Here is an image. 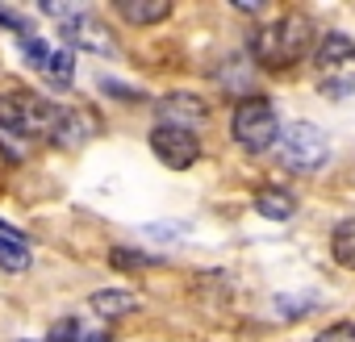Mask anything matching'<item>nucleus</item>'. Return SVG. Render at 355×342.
Masks as SVG:
<instances>
[{"mask_svg": "<svg viewBox=\"0 0 355 342\" xmlns=\"http://www.w3.org/2000/svg\"><path fill=\"white\" fill-rule=\"evenodd\" d=\"M276 154H280V163L288 167V171H318V167H326V159H330V142H326V134L313 125V121H293L288 129H280V138H276Z\"/></svg>", "mask_w": 355, "mask_h": 342, "instance_id": "20e7f679", "label": "nucleus"}, {"mask_svg": "<svg viewBox=\"0 0 355 342\" xmlns=\"http://www.w3.org/2000/svg\"><path fill=\"white\" fill-rule=\"evenodd\" d=\"M159 113H163V125H184V129H193V125H201V121L209 117L205 100H197V96H189V92L163 96V100H159Z\"/></svg>", "mask_w": 355, "mask_h": 342, "instance_id": "0eeeda50", "label": "nucleus"}, {"mask_svg": "<svg viewBox=\"0 0 355 342\" xmlns=\"http://www.w3.org/2000/svg\"><path fill=\"white\" fill-rule=\"evenodd\" d=\"M63 38H67V46H84V51H92V55H117V42H113L109 26H105L101 17H92L88 9H76V13L63 21Z\"/></svg>", "mask_w": 355, "mask_h": 342, "instance_id": "423d86ee", "label": "nucleus"}, {"mask_svg": "<svg viewBox=\"0 0 355 342\" xmlns=\"http://www.w3.org/2000/svg\"><path fill=\"white\" fill-rule=\"evenodd\" d=\"M42 75H46L55 88H67V84L76 80V71H71V51H51V59L42 63Z\"/></svg>", "mask_w": 355, "mask_h": 342, "instance_id": "f8f14e48", "label": "nucleus"}, {"mask_svg": "<svg viewBox=\"0 0 355 342\" xmlns=\"http://www.w3.org/2000/svg\"><path fill=\"white\" fill-rule=\"evenodd\" d=\"M247 46H251V59H255L259 67L280 71V67H293V63H301V59L313 55L318 30H313V21H309L305 13H284V17L259 26Z\"/></svg>", "mask_w": 355, "mask_h": 342, "instance_id": "f257e3e1", "label": "nucleus"}, {"mask_svg": "<svg viewBox=\"0 0 355 342\" xmlns=\"http://www.w3.org/2000/svg\"><path fill=\"white\" fill-rule=\"evenodd\" d=\"M0 267L5 271H26L30 267V251L17 238H0Z\"/></svg>", "mask_w": 355, "mask_h": 342, "instance_id": "ddd939ff", "label": "nucleus"}, {"mask_svg": "<svg viewBox=\"0 0 355 342\" xmlns=\"http://www.w3.org/2000/svg\"><path fill=\"white\" fill-rule=\"evenodd\" d=\"M46 342H80V321H76V317L55 321V325H51V334H46Z\"/></svg>", "mask_w": 355, "mask_h": 342, "instance_id": "f3484780", "label": "nucleus"}, {"mask_svg": "<svg viewBox=\"0 0 355 342\" xmlns=\"http://www.w3.org/2000/svg\"><path fill=\"white\" fill-rule=\"evenodd\" d=\"M313 342H355V321H334L322 334H313Z\"/></svg>", "mask_w": 355, "mask_h": 342, "instance_id": "dca6fc26", "label": "nucleus"}, {"mask_svg": "<svg viewBox=\"0 0 355 342\" xmlns=\"http://www.w3.org/2000/svg\"><path fill=\"white\" fill-rule=\"evenodd\" d=\"M0 26L17 30L21 38H26V34H34V30H30V17H26V13H17V9H0Z\"/></svg>", "mask_w": 355, "mask_h": 342, "instance_id": "a211bd4d", "label": "nucleus"}, {"mask_svg": "<svg viewBox=\"0 0 355 342\" xmlns=\"http://www.w3.org/2000/svg\"><path fill=\"white\" fill-rule=\"evenodd\" d=\"M313 80H318V92L330 100H343L355 92V42H351V34L334 30L313 46Z\"/></svg>", "mask_w": 355, "mask_h": 342, "instance_id": "f03ea898", "label": "nucleus"}, {"mask_svg": "<svg viewBox=\"0 0 355 342\" xmlns=\"http://www.w3.org/2000/svg\"><path fill=\"white\" fill-rule=\"evenodd\" d=\"M21 55L30 59V67H38V71H42V63L51 59V46H46L42 38H34V34H26V38H21Z\"/></svg>", "mask_w": 355, "mask_h": 342, "instance_id": "2eb2a0df", "label": "nucleus"}, {"mask_svg": "<svg viewBox=\"0 0 355 342\" xmlns=\"http://www.w3.org/2000/svg\"><path fill=\"white\" fill-rule=\"evenodd\" d=\"M255 209H259L268 222H288V217L297 213V197H293L288 188H263V192L255 197Z\"/></svg>", "mask_w": 355, "mask_h": 342, "instance_id": "1a4fd4ad", "label": "nucleus"}, {"mask_svg": "<svg viewBox=\"0 0 355 342\" xmlns=\"http://www.w3.org/2000/svg\"><path fill=\"white\" fill-rule=\"evenodd\" d=\"M80 342H113V338H109V334L101 330V334H80Z\"/></svg>", "mask_w": 355, "mask_h": 342, "instance_id": "6ab92c4d", "label": "nucleus"}, {"mask_svg": "<svg viewBox=\"0 0 355 342\" xmlns=\"http://www.w3.org/2000/svg\"><path fill=\"white\" fill-rule=\"evenodd\" d=\"M92 309L101 317H125V313L138 309V296L125 292V288H101V292H92Z\"/></svg>", "mask_w": 355, "mask_h": 342, "instance_id": "9d476101", "label": "nucleus"}, {"mask_svg": "<svg viewBox=\"0 0 355 342\" xmlns=\"http://www.w3.org/2000/svg\"><path fill=\"white\" fill-rule=\"evenodd\" d=\"M117 17H125L130 26H159L171 17L167 0H117Z\"/></svg>", "mask_w": 355, "mask_h": 342, "instance_id": "6e6552de", "label": "nucleus"}, {"mask_svg": "<svg viewBox=\"0 0 355 342\" xmlns=\"http://www.w3.org/2000/svg\"><path fill=\"white\" fill-rule=\"evenodd\" d=\"M150 150H155V159L163 163V167H171V171H189L197 159H201V138L193 134V129H184V125H155L150 129Z\"/></svg>", "mask_w": 355, "mask_h": 342, "instance_id": "39448f33", "label": "nucleus"}, {"mask_svg": "<svg viewBox=\"0 0 355 342\" xmlns=\"http://www.w3.org/2000/svg\"><path fill=\"white\" fill-rule=\"evenodd\" d=\"M109 263H113V267H121V271H146V267H155V259H150V255L130 251V246H113V251H109Z\"/></svg>", "mask_w": 355, "mask_h": 342, "instance_id": "4468645a", "label": "nucleus"}, {"mask_svg": "<svg viewBox=\"0 0 355 342\" xmlns=\"http://www.w3.org/2000/svg\"><path fill=\"white\" fill-rule=\"evenodd\" d=\"M230 138L247 150V154H263L276 146L280 138V117H276V105L263 100V96H247L234 105V117H230Z\"/></svg>", "mask_w": 355, "mask_h": 342, "instance_id": "7ed1b4c3", "label": "nucleus"}, {"mask_svg": "<svg viewBox=\"0 0 355 342\" xmlns=\"http://www.w3.org/2000/svg\"><path fill=\"white\" fill-rule=\"evenodd\" d=\"M330 255H334L338 267L355 271V217H347V222L334 226V234H330Z\"/></svg>", "mask_w": 355, "mask_h": 342, "instance_id": "9b49d317", "label": "nucleus"}]
</instances>
